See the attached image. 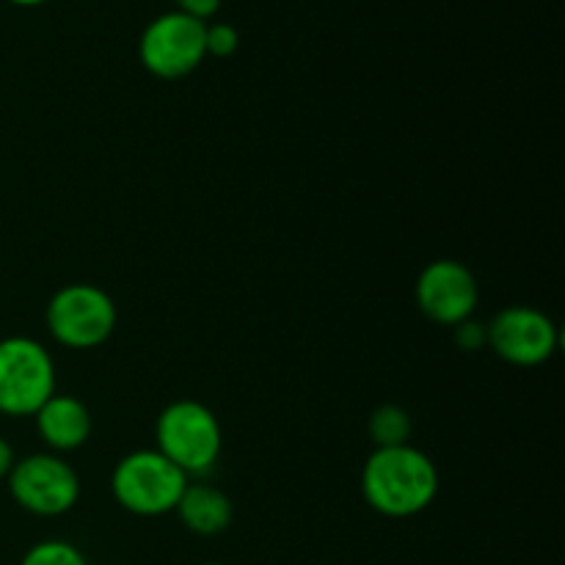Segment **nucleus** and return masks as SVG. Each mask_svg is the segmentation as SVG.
Here are the masks:
<instances>
[{"label":"nucleus","instance_id":"obj_1","mask_svg":"<svg viewBox=\"0 0 565 565\" xmlns=\"http://www.w3.org/2000/svg\"><path fill=\"white\" fill-rule=\"evenodd\" d=\"M362 494L381 516H417L434 505L439 494V472L417 447H379L364 463Z\"/></svg>","mask_w":565,"mask_h":565},{"label":"nucleus","instance_id":"obj_2","mask_svg":"<svg viewBox=\"0 0 565 565\" xmlns=\"http://www.w3.org/2000/svg\"><path fill=\"white\" fill-rule=\"evenodd\" d=\"M158 447L177 469L191 475H207L215 467L224 447V434L204 403L177 401L166 406L158 417Z\"/></svg>","mask_w":565,"mask_h":565},{"label":"nucleus","instance_id":"obj_3","mask_svg":"<svg viewBox=\"0 0 565 565\" xmlns=\"http://www.w3.org/2000/svg\"><path fill=\"white\" fill-rule=\"evenodd\" d=\"M185 486L188 475L158 450L130 452L116 463L114 478H110L116 502L127 513L149 519L174 511Z\"/></svg>","mask_w":565,"mask_h":565},{"label":"nucleus","instance_id":"obj_4","mask_svg":"<svg viewBox=\"0 0 565 565\" xmlns=\"http://www.w3.org/2000/svg\"><path fill=\"white\" fill-rule=\"evenodd\" d=\"M55 395V367L31 337L0 340V414L33 417Z\"/></svg>","mask_w":565,"mask_h":565},{"label":"nucleus","instance_id":"obj_5","mask_svg":"<svg viewBox=\"0 0 565 565\" xmlns=\"http://www.w3.org/2000/svg\"><path fill=\"white\" fill-rule=\"evenodd\" d=\"M204 31H207V22L177 9L154 17L138 39V58L143 70L163 81H180L191 75L207 58Z\"/></svg>","mask_w":565,"mask_h":565},{"label":"nucleus","instance_id":"obj_6","mask_svg":"<svg viewBox=\"0 0 565 565\" xmlns=\"http://www.w3.org/2000/svg\"><path fill=\"white\" fill-rule=\"evenodd\" d=\"M47 329L61 345L88 351L114 334L116 307L105 290L94 285H66L50 298Z\"/></svg>","mask_w":565,"mask_h":565},{"label":"nucleus","instance_id":"obj_7","mask_svg":"<svg viewBox=\"0 0 565 565\" xmlns=\"http://www.w3.org/2000/svg\"><path fill=\"white\" fill-rule=\"evenodd\" d=\"M6 480L17 505L33 516H61L72 511L81 497V478L75 469L50 452L14 461Z\"/></svg>","mask_w":565,"mask_h":565},{"label":"nucleus","instance_id":"obj_8","mask_svg":"<svg viewBox=\"0 0 565 565\" xmlns=\"http://www.w3.org/2000/svg\"><path fill=\"white\" fill-rule=\"evenodd\" d=\"M491 351L516 367H539L557 351V326L533 307H508L486 326Z\"/></svg>","mask_w":565,"mask_h":565},{"label":"nucleus","instance_id":"obj_9","mask_svg":"<svg viewBox=\"0 0 565 565\" xmlns=\"http://www.w3.org/2000/svg\"><path fill=\"white\" fill-rule=\"evenodd\" d=\"M478 279L467 265L456 259H436L419 274L417 303L428 320L439 326H452L472 318L478 307Z\"/></svg>","mask_w":565,"mask_h":565},{"label":"nucleus","instance_id":"obj_10","mask_svg":"<svg viewBox=\"0 0 565 565\" xmlns=\"http://www.w3.org/2000/svg\"><path fill=\"white\" fill-rule=\"evenodd\" d=\"M36 428L44 445L55 452H70L86 445L92 434V414L77 397L55 392L36 414Z\"/></svg>","mask_w":565,"mask_h":565},{"label":"nucleus","instance_id":"obj_11","mask_svg":"<svg viewBox=\"0 0 565 565\" xmlns=\"http://www.w3.org/2000/svg\"><path fill=\"white\" fill-rule=\"evenodd\" d=\"M174 511L180 513L182 524L191 533L204 535V539L224 533L232 524V516H235L230 497L210 483H188Z\"/></svg>","mask_w":565,"mask_h":565},{"label":"nucleus","instance_id":"obj_12","mask_svg":"<svg viewBox=\"0 0 565 565\" xmlns=\"http://www.w3.org/2000/svg\"><path fill=\"white\" fill-rule=\"evenodd\" d=\"M370 439L375 441V450L379 447H401L408 445V436H412V417H408L406 408L395 406V403H386L373 412L367 423Z\"/></svg>","mask_w":565,"mask_h":565},{"label":"nucleus","instance_id":"obj_13","mask_svg":"<svg viewBox=\"0 0 565 565\" xmlns=\"http://www.w3.org/2000/svg\"><path fill=\"white\" fill-rule=\"evenodd\" d=\"M20 565H88V561L66 541H39L22 555Z\"/></svg>","mask_w":565,"mask_h":565},{"label":"nucleus","instance_id":"obj_14","mask_svg":"<svg viewBox=\"0 0 565 565\" xmlns=\"http://www.w3.org/2000/svg\"><path fill=\"white\" fill-rule=\"evenodd\" d=\"M204 47H207V55H213V58H230L241 47V33L230 22H213V25L207 22Z\"/></svg>","mask_w":565,"mask_h":565},{"label":"nucleus","instance_id":"obj_15","mask_svg":"<svg viewBox=\"0 0 565 565\" xmlns=\"http://www.w3.org/2000/svg\"><path fill=\"white\" fill-rule=\"evenodd\" d=\"M456 345L461 351H478L480 345H489V331L486 326L472 323V318L456 326Z\"/></svg>","mask_w":565,"mask_h":565},{"label":"nucleus","instance_id":"obj_16","mask_svg":"<svg viewBox=\"0 0 565 565\" xmlns=\"http://www.w3.org/2000/svg\"><path fill=\"white\" fill-rule=\"evenodd\" d=\"M177 3V11H182V14L188 17H196V20L207 22L210 17L218 14L221 9V0H174Z\"/></svg>","mask_w":565,"mask_h":565},{"label":"nucleus","instance_id":"obj_17","mask_svg":"<svg viewBox=\"0 0 565 565\" xmlns=\"http://www.w3.org/2000/svg\"><path fill=\"white\" fill-rule=\"evenodd\" d=\"M11 467H14V450H11L9 441H6L3 436H0V480L9 478Z\"/></svg>","mask_w":565,"mask_h":565},{"label":"nucleus","instance_id":"obj_18","mask_svg":"<svg viewBox=\"0 0 565 565\" xmlns=\"http://www.w3.org/2000/svg\"><path fill=\"white\" fill-rule=\"evenodd\" d=\"M9 3H14V6H42V3H47V0H9Z\"/></svg>","mask_w":565,"mask_h":565},{"label":"nucleus","instance_id":"obj_19","mask_svg":"<svg viewBox=\"0 0 565 565\" xmlns=\"http://www.w3.org/2000/svg\"><path fill=\"white\" fill-rule=\"evenodd\" d=\"M204 565H221V563H204Z\"/></svg>","mask_w":565,"mask_h":565}]
</instances>
